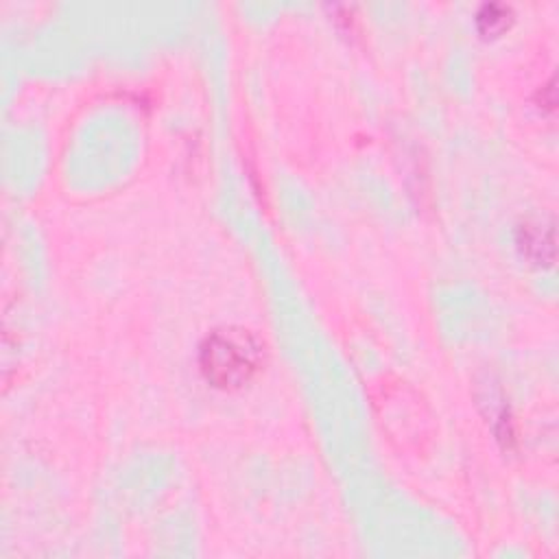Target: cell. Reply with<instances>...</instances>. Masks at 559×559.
<instances>
[{"mask_svg": "<svg viewBox=\"0 0 559 559\" xmlns=\"http://www.w3.org/2000/svg\"><path fill=\"white\" fill-rule=\"evenodd\" d=\"M264 362L262 341L247 328L225 325L212 330L199 347V369L216 389L249 384Z\"/></svg>", "mask_w": 559, "mask_h": 559, "instance_id": "obj_1", "label": "cell"}, {"mask_svg": "<svg viewBox=\"0 0 559 559\" xmlns=\"http://www.w3.org/2000/svg\"><path fill=\"white\" fill-rule=\"evenodd\" d=\"M518 247L533 264L552 266L555 262V223L550 218H528L518 227Z\"/></svg>", "mask_w": 559, "mask_h": 559, "instance_id": "obj_2", "label": "cell"}, {"mask_svg": "<svg viewBox=\"0 0 559 559\" xmlns=\"http://www.w3.org/2000/svg\"><path fill=\"white\" fill-rule=\"evenodd\" d=\"M513 22V9L509 4L489 2L476 13V28L483 37H500Z\"/></svg>", "mask_w": 559, "mask_h": 559, "instance_id": "obj_3", "label": "cell"}]
</instances>
